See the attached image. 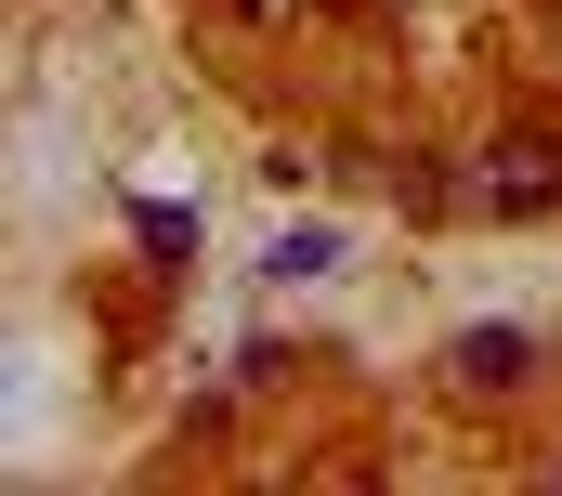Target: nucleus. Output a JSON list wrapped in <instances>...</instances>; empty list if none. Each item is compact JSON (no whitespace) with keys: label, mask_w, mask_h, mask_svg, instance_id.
<instances>
[{"label":"nucleus","mask_w":562,"mask_h":496,"mask_svg":"<svg viewBox=\"0 0 562 496\" xmlns=\"http://www.w3.org/2000/svg\"><path fill=\"white\" fill-rule=\"evenodd\" d=\"M484 210H510V223L562 210V144H497L484 157Z\"/></svg>","instance_id":"f257e3e1"},{"label":"nucleus","mask_w":562,"mask_h":496,"mask_svg":"<svg viewBox=\"0 0 562 496\" xmlns=\"http://www.w3.org/2000/svg\"><path fill=\"white\" fill-rule=\"evenodd\" d=\"M327 261H340V236H327V223H314V236H276V288H301V274H327Z\"/></svg>","instance_id":"7ed1b4c3"},{"label":"nucleus","mask_w":562,"mask_h":496,"mask_svg":"<svg viewBox=\"0 0 562 496\" xmlns=\"http://www.w3.org/2000/svg\"><path fill=\"white\" fill-rule=\"evenodd\" d=\"M524 379H537V340H524V327H471V340H458V392L497 405V392H524Z\"/></svg>","instance_id":"f03ea898"}]
</instances>
